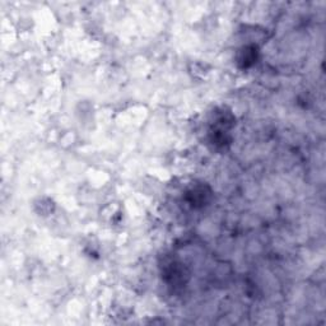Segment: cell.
Returning <instances> with one entry per match:
<instances>
[{
    "label": "cell",
    "instance_id": "6da1fadb",
    "mask_svg": "<svg viewBox=\"0 0 326 326\" xmlns=\"http://www.w3.org/2000/svg\"><path fill=\"white\" fill-rule=\"evenodd\" d=\"M258 59V49L255 46L244 47L238 56V63L241 64L242 68H249L253 65Z\"/></svg>",
    "mask_w": 326,
    "mask_h": 326
}]
</instances>
